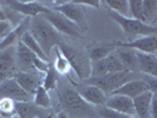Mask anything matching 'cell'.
<instances>
[{
	"label": "cell",
	"mask_w": 157,
	"mask_h": 118,
	"mask_svg": "<svg viewBox=\"0 0 157 118\" xmlns=\"http://www.w3.org/2000/svg\"><path fill=\"white\" fill-rule=\"evenodd\" d=\"M150 117L156 118V93L154 94L151 99V104H150Z\"/></svg>",
	"instance_id": "cell-33"
},
{
	"label": "cell",
	"mask_w": 157,
	"mask_h": 118,
	"mask_svg": "<svg viewBox=\"0 0 157 118\" xmlns=\"http://www.w3.org/2000/svg\"><path fill=\"white\" fill-rule=\"evenodd\" d=\"M117 47H126V48H131L138 52L143 53H149V55H155L157 52V37L156 34H151V36H145L142 38L132 40V41H128V43H122V41H116L113 43Z\"/></svg>",
	"instance_id": "cell-12"
},
{
	"label": "cell",
	"mask_w": 157,
	"mask_h": 118,
	"mask_svg": "<svg viewBox=\"0 0 157 118\" xmlns=\"http://www.w3.org/2000/svg\"><path fill=\"white\" fill-rule=\"evenodd\" d=\"M57 83H58V77H57V72L55 71L53 67H48L46 74H45V78H44V82L41 84V86L44 87L46 91H50V90H55L57 87Z\"/></svg>",
	"instance_id": "cell-29"
},
{
	"label": "cell",
	"mask_w": 157,
	"mask_h": 118,
	"mask_svg": "<svg viewBox=\"0 0 157 118\" xmlns=\"http://www.w3.org/2000/svg\"><path fill=\"white\" fill-rule=\"evenodd\" d=\"M0 118H11V116H8V115H6V113H4V112L0 111Z\"/></svg>",
	"instance_id": "cell-36"
},
{
	"label": "cell",
	"mask_w": 157,
	"mask_h": 118,
	"mask_svg": "<svg viewBox=\"0 0 157 118\" xmlns=\"http://www.w3.org/2000/svg\"><path fill=\"white\" fill-rule=\"evenodd\" d=\"M14 104L12 99H8V98H1L0 99V111L6 113L8 116H13L14 115Z\"/></svg>",
	"instance_id": "cell-30"
},
{
	"label": "cell",
	"mask_w": 157,
	"mask_h": 118,
	"mask_svg": "<svg viewBox=\"0 0 157 118\" xmlns=\"http://www.w3.org/2000/svg\"><path fill=\"white\" fill-rule=\"evenodd\" d=\"M137 73L138 72H131V71L108 73V74H104L101 77H90V78L83 80V84L94 85V86L101 89L105 94H111L119 86L125 84L126 82H130L132 79H138Z\"/></svg>",
	"instance_id": "cell-2"
},
{
	"label": "cell",
	"mask_w": 157,
	"mask_h": 118,
	"mask_svg": "<svg viewBox=\"0 0 157 118\" xmlns=\"http://www.w3.org/2000/svg\"><path fill=\"white\" fill-rule=\"evenodd\" d=\"M129 118H134V117H129Z\"/></svg>",
	"instance_id": "cell-38"
},
{
	"label": "cell",
	"mask_w": 157,
	"mask_h": 118,
	"mask_svg": "<svg viewBox=\"0 0 157 118\" xmlns=\"http://www.w3.org/2000/svg\"><path fill=\"white\" fill-rule=\"evenodd\" d=\"M59 97H60L62 103L65 105V108L76 116L86 117V116H91L94 113L92 105L87 104L78 94L77 90H75L72 87L66 86L62 89V91L59 92Z\"/></svg>",
	"instance_id": "cell-4"
},
{
	"label": "cell",
	"mask_w": 157,
	"mask_h": 118,
	"mask_svg": "<svg viewBox=\"0 0 157 118\" xmlns=\"http://www.w3.org/2000/svg\"><path fill=\"white\" fill-rule=\"evenodd\" d=\"M116 50H117V46L113 43H111V44H97V45L90 47L87 57H89L91 63H94V62L102 60L105 57L113 53Z\"/></svg>",
	"instance_id": "cell-23"
},
{
	"label": "cell",
	"mask_w": 157,
	"mask_h": 118,
	"mask_svg": "<svg viewBox=\"0 0 157 118\" xmlns=\"http://www.w3.org/2000/svg\"><path fill=\"white\" fill-rule=\"evenodd\" d=\"M0 97L12 99L14 103L32 102L31 96L26 93L23 89L19 86V84L14 80L13 77L0 83Z\"/></svg>",
	"instance_id": "cell-10"
},
{
	"label": "cell",
	"mask_w": 157,
	"mask_h": 118,
	"mask_svg": "<svg viewBox=\"0 0 157 118\" xmlns=\"http://www.w3.org/2000/svg\"><path fill=\"white\" fill-rule=\"evenodd\" d=\"M5 20H7V13H6V11L4 8L0 6V21H5Z\"/></svg>",
	"instance_id": "cell-34"
},
{
	"label": "cell",
	"mask_w": 157,
	"mask_h": 118,
	"mask_svg": "<svg viewBox=\"0 0 157 118\" xmlns=\"http://www.w3.org/2000/svg\"><path fill=\"white\" fill-rule=\"evenodd\" d=\"M56 116H57V118H70L69 117V115H67V112H65V111H60V112H58Z\"/></svg>",
	"instance_id": "cell-35"
},
{
	"label": "cell",
	"mask_w": 157,
	"mask_h": 118,
	"mask_svg": "<svg viewBox=\"0 0 157 118\" xmlns=\"http://www.w3.org/2000/svg\"><path fill=\"white\" fill-rule=\"evenodd\" d=\"M40 16L43 17L59 34L64 33V34L71 36V37H82L80 27L77 26L75 23H72L71 20H69L67 18L62 16L60 13L55 12L52 10H48L46 13L40 14Z\"/></svg>",
	"instance_id": "cell-7"
},
{
	"label": "cell",
	"mask_w": 157,
	"mask_h": 118,
	"mask_svg": "<svg viewBox=\"0 0 157 118\" xmlns=\"http://www.w3.org/2000/svg\"><path fill=\"white\" fill-rule=\"evenodd\" d=\"M110 11L116 12L117 14L125 18H130V10H129V0H106L104 1Z\"/></svg>",
	"instance_id": "cell-26"
},
{
	"label": "cell",
	"mask_w": 157,
	"mask_h": 118,
	"mask_svg": "<svg viewBox=\"0 0 157 118\" xmlns=\"http://www.w3.org/2000/svg\"><path fill=\"white\" fill-rule=\"evenodd\" d=\"M78 94L90 105H101L104 106L106 102V94L103 92L101 89L94 86V85H89V84H83L80 85L77 90Z\"/></svg>",
	"instance_id": "cell-16"
},
{
	"label": "cell",
	"mask_w": 157,
	"mask_h": 118,
	"mask_svg": "<svg viewBox=\"0 0 157 118\" xmlns=\"http://www.w3.org/2000/svg\"><path fill=\"white\" fill-rule=\"evenodd\" d=\"M29 32L38 43V45L47 58L51 55L52 48H55L62 41L60 34L41 16L34 17L33 20H31Z\"/></svg>",
	"instance_id": "cell-1"
},
{
	"label": "cell",
	"mask_w": 157,
	"mask_h": 118,
	"mask_svg": "<svg viewBox=\"0 0 157 118\" xmlns=\"http://www.w3.org/2000/svg\"><path fill=\"white\" fill-rule=\"evenodd\" d=\"M137 57V69L138 72H142L150 77H157V58L155 55L143 53L136 51Z\"/></svg>",
	"instance_id": "cell-19"
},
{
	"label": "cell",
	"mask_w": 157,
	"mask_h": 118,
	"mask_svg": "<svg viewBox=\"0 0 157 118\" xmlns=\"http://www.w3.org/2000/svg\"><path fill=\"white\" fill-rule=\"evenodd\" d=\"M57 46L69 62L71 70L76 72V74L80 80H85L91 77V62L86 55L78 51L77 48L70 46L69 44L64 43L63 40Z\"/></svg>",
	"instance_id": "cell-3"
},
{
	"label": "cell",
	"mask_w": 157,
	"mask_h": 118,
	"mask_svg": "<svg viewBox=\"0 0 157 118\" xmlns=\"http://www.w3.org/2000/svg\"><path fill=\"white\" fill-rule=\"evenodd\" d=\"M11 31H12V25L8 20L0 21V39H4Z\"/></svg>",
	"instance_id": "cell-32"
},
{
	"label": "cell",
	"mask_w": 157,
	"mask_h": 118,
	"mask_svg": "<svg viewBox=\"0 0 157 118\" xmlns=\"http://www.w3.org/2000/svg\"><path fill=\"white\" fill-rule=\"evenodd\" d=\"M52 4L53 6L50 10L60 13L79 27L84 25V7L78 1H53Z\"/></svg>",
	"instance_id": "cell-8"
},
{
	"label": "cell",
	"mask_w": 157,
	"mask_h": 118,
	"mask_svg": "<svg viewBox=\"0 0 157 118\" xmlns=\"http://www.w3.org/2000/svg\"><path fill=\"white\" fill-rule=\"evenodd\" d=\"M17 73L16 46L7 47L0 51V83L12 78Z\"/></svg>",
	"instance_id": "cell-11"
},
{
	"label": "cell",
	"mask_w": 157,
	"mask_h": 118,
	"mask_svg": "<svg viewBox=\"0 0 157 118\" xmlns=\"http://www.w3.org/2000/svg\"><path fill=\"white\" fill-rule=\"evenodd\" d=\"M13 78L17 83L19 84V86L23 89L26 93H29L30 96H34L37 89L41 85L38 74L32 73V72H27V71H20L17 72L13 76Z\"/></svg>",
	"instance_id": "cell-15"
},
{
	"label": "cell",
	"mask_w": 157,
	"mask_h": 118,
	"mask_svg": "<svg viewBox=\"0 0 157 118\" xmlns=\"http://www.w3.org/2000/svg\"><path fill=\"white\" fill-rule=\"evenodd\" d=\"M30 23H31V18L30 17H26L24 20H21V23L17 25L16 29H12V31L10 32L7 36L0 41V51L1 50H5L7 47L16 46L17 44L20 41L21 37L29 31Z\"/></svg>",
	"instance_id": "cell-17"
},
{
	"label": "cell",
	"mask_w": 157,
	"mask_h": 118,
	"mask_svg": "<svg viewBox=\"0 0 157 118\" xmlns=\"http://www.w3.org/2000/svg\"><path fill=\"white\" fill-rule=\"evenodd\" d=\"M32 102L37 108H43V109L51 108V99H50L48 92L41 85L37 89L36 94L33 96V101Z\"/></svg>",
	"instance_id": "cell-28"
},
{
	"label": "cell",
	"mask_w": 157,
	"mask_h": 118,
	"mask_svg": "<svg viewBox=\"0 0 157 118\" xmlns=\"http://www.w3.org/2000/svg\"><path fill=\"white\" fill-rule=\"evenodd\" d=\"M147 91H150V89L144 79H132L130 82H126L122 86H119L111 94H122L132 99Z\"/></svg>",
	"instance_id": "cell-18"
},
{
	"label": "cell",
	"mask_w": 157,
	"mask_h": 118,
	"mask_svg": "<svg viewBox=\"0 0 157 118\" xmlns=\"http://www.w3.org/2000/svg\"><path fill=\"white\" fill-rule=\"evenodd\" d=\"M20 41H21V43H23L24 45L27 47L29 50H31L32 52L37 55L38 58H40L41 60H44V62H46V63L48 62V58L45 55V53L43 52V50H41V48H40V46L38 45V43L34 40V38H33L31 34H30V32H29V31L26 32L23 37H21Z\"/></svg>",
	"instance_id": "cell-25"
},
{
	"label": "cell",
	"mask_w": 157,
	"mask_h": 118,
	"mask_svg": "<svg viewBox=\"0 0 157 118\" xmlns=\"http://www.w3.org/2000/svg\"><path fill=\"white\" fill-rule=\"evenodd\" d=\"M105 108L110 109V110L117 111L119 113H123L126 116L134 117L135 116V109L132 99L122 96V94H110V97L106 99L105 102Z\"/></svg>",
	"instance_id": "cell-14"
},
{
	"label": "cell",
	"mask_w": 157,
	"mask_h": 118,
	"mask_svg": "<svg viewBox=\"0 0 157 118\" xmlns=\"http://www.w3.org/2000/svg\"><path fill=\"white\" fill-rule=\"evenodd\" d=\"M154 94L155 93H152L151 91H147L132 98L135 115L138 118H151L150 117V104H151V99Z\"/></svg>",
	"instance_id": "cell-21"
},
{
	"label": "cell",
	"mask_w": 157,
	"mask_h": 118,
	"mask_svg": "<svg viewBox=\"0 0 157 118\" xmlns=\"http://www.w3.org/2000/svg\"><path fill=\"white\" fill-rule=\"evenodd\" d=\"M130 18L136 19L143 24L150 25L155 21L157 16V1L156 0H130L129 1Z\"/></svg>",
	"instance_id": "cell-6"
},
{
	"label": "cell",
	"mask_w": 157,
	"mask_h": 118,
	"mask_svg": "<svg viewBox=\"0 0 157 118\" xmlns=\"http://www.w3.org/2000/svg\"><path fill=\"white\" fill-rule=\"evenodd\" d=\"M118 59L121 60L122 65L124 66L126 71L131 72H138L137 69V57H136V51L126 47H117L115 51Z\"/></svg>",
	"instance_id": "cell-22"
},
{
	"label": "cell",
	"mask_w": 157,
	"mask_h": 118,
	"mask_svg": "<svg viewBox=\"0 0 157 118\" xmlns=\"http://www.w3.org/2000/svg\"><path fill=\"white\" fill-rule=\"evenodd\" d=\"M14 113H17L19 118H34L39 115V110L33 104V102L16 103Z\"/></svg>",
	"instance_id": "cell-24"
},
{
	"label": "cell",
	"mask_w": 157,
	"mask_h": 118,
	"mask_svg": "<svg viewBox=\"0 0 157 118\" xmlns=\"http://www.w3.org/2000/svg\"><path fill=\"white\" fill-rule=\"evenodd\" d=\"M109 16L112 20H115L122 27V30L124 31L125 34H128V37H134V36H144L145 37V36H151V34L157 33L156 26L143 24L132 18L122 17L112 11L109 12Z\"/></svg>",
	"instance_id": "cell-5"
},
{
	"label": "cell",
	"mask_w": 157,
	"mask_h": 118,
	"mask_svg": "<svg viewBox=\"0 0 157 118\" xmlns=\"http://www.w3.org/2000/svg\"><path fill=\"white\" fill-rule=\"evenodd\" d=\"M44 118H57V116L56 115H48V116H46V117Z\"/></svg>",
	"instance_id": "cell-37"
},
{
	"label": "cell",
	"mask_w": 157,
	"mask_h": 118,
	"mask_svg": "<svg viewBox=\"0 0 157 118\" xmlns=\"http://www.w3.org/2000/svg\"><path fill=\"white\" fill-rule=\"evenodd\" d=\"M6 5L11 10L16 11L18 13L27 17H37L46 13L50 10L48 7L39 4L38 1H6Z\"/></svg>",
	"instance_id": "cell-13"
},
{
	"label": "cell",
	"mask_w": 157,
	"mask_h": 118,
	"mask_svg": "<svg viewBox=\"0 0 157 118\" xmlns=\"http://www.w3.org/2000/svg\"><path fill=\"white\" fill-rule=\"evenodd\" d=\"M99 115L102 118H129L130 116H126L123 113H119L117 111L110 110L105 106H101V110H99Z\"/></svg>",
	"instance_id": "cell-31"
},
{
	"label": "cell",
	"mask_w": 157,
	"mask_h": 118,
	"mask_svg": "<svg viewBox=\"0 0 157 118\" xmlns=\"http://www.w3.org/2000/svg\"><path fill=\"white\" fill-rule=\"evenodd\" d=\"M122 71L126 70L122 65L115 52L105 57L102 60L91 63V77H101L108 73H115V72H122Z\"/></svg>",
	"instance_id": "cell-9"
},
{
	"label": "cell",
	"mask_w": 157,
	"mask_h": 118,
	"mask_svg": "<svg viewBox=\"0 0 157 118\" xmlns=\"http://www.w3.org/2000/svg\"><path fill=\"white\" fill-rule=\"evenodd\" d=\"M37 55L29 50L24 45L21 41H19L16 46V59H17V67H20L23 70H31L33 69L34 59Z\"/></svg>",
	"instance_id": "cell-20"
},
{
	"label": "cell",
	"mask_w": 157,
	"mask_h": 118,
	"mask_svg": "<svg viewBox=\"0 0 157 118\" xmlns=\"http://www.w3.org/2000/svg\"><path fill=\"white\" fill-rule=\"evenodd\" d=\"M56 52V60H55V71L57 73H60V74H67L71 71L70 64L66 60V58L64 57V55L60 52V50L58 48V46H56L55 48Z\"/></svg>",
	"instance_id": "cell-27"
}]
</instances>
